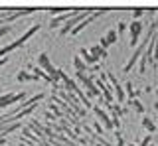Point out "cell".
<instances>
[{
    "label": "cell",
    "instance_id": "obj_4",
    "mask_svg": "<svg viewBox=\"0 0 158 146\" xmlns=\"http://www.w3.org/2000/svg\"><path fill=\"white\" fill-rule=\"evenodd\" d=\"M142 30V24L140 22H132L131 24V34H132V40H131V46H136V40H138V34Z\"/></svg>",
    "mask_w": 158,
    "mask_h": 146
},
{
    "label": "cell",
    "instance_id": "obj_1",
    "mask_svg": "<svg viewBox=\"0 0 158 146\" xmlns=\"http://www.w3.org/2000/svg\"><path fill=\"white\" fill-rule=\"evenodd\" d=\"M87 16H91V12H89V10H83V12H79L77 16H73L71 20H69V22L65 24V26H63L61 30H59V36H65L67 32H71V30H73V24H77L79 20H85Z\"/></svg>",
    "mask_w": 158,
    "mask_h": 146
},
{
    "label": "cell",
    "instance_id": "obj_6",
    "mask_svg": "<svg viewBox=\"0 0 158 146\" xmlns=\"http://www.w3.org/2000/svg\"><path fill=\"white\" fill-rule=\"evenodd\" d=\"M142 124H144V126H146V128H148V130H150V132H152V130H154V128H156V126H154V124H152V120H150V119H144V120H142Z\"/></svg>",
    "mask_w": 158,
    "mask_h": 146
},
{
    "label": "cell",
    "instance_id": "obj_3",
    "mask_svg": "<svg viewBox=\"0 0 158 146\" xmlns=\"http://www.w3.org/2000/svg\"><path fill=\"white\" fill-rule=\"evenodd\" d=\"M115 40H117V32H115V30H111V32H109L107 36H105V38L101 40V47H103V50L107 51V47L111 46V43H115Z\"/></svg>",
    "mask_w": 158,
    "mask_h": 146
},
{
    "label": "cell",
    "instance_id": "obj_8",
    "mask_svg": "<svg viewBox=\"0 0 158 146\" xmlns=\"http://www.w3.org/2000/svg\"><path fill=\"white\" fill-rule=\"evenodd\" d=\"M142 12H144V10H135V18H140Z\"/></svg>",
    "mask_w": 158,
    "mask_h": 146
},
{
    "label": "cell",
    "instance_id": "obj_2",
    "mask_svg": "<svg viewBox=\"0 0 158 146\" xmlns=\"http://www.w3.org/2000/svg\"><path fill=\"white\" fill-rule=\"evenodd\" d=\"M24 97H26V93H20V95L6 93V95H2V97H0V109H2V107H10V105L18 103V101H22Z\"/></svg>",
    "mask_w": 158,
    "mask_h": 146
},
{
    "label": "cell",
    "instance_id": "obj_5",
    "mask_svg": "<svg viewBox=\"0 0 158 146\" xmlns=\"http://www.w3.org/2000/svg\"><path fill=\"white\" fill-rule=\"evenodd\" d=\"M36 79H38L36 75H30L26 71H20V75H18V81H36Z\"/></svg>",
    "mask_w": 158,
    "mask_h": 146
},
{
    "label": "cell",
    "instance_id": "obj_7",
    "mask_svg": "<svg viewBox=\"0 0 158 146\" xmlns=\"http://www.w3.org/2000/svg\"><path fill=\"white\" fill-rule=\"evenodd\" d=\"M8 32H10V28H8V26H2V28H0V38H2V36H6Z\"/></svg>",
    "mask_w": 158,
    "mask_h": 146
},
{
    "label": "cell",
    "instance_id": "obj_9",
    "mask_svg": "<svg viewBox=\"0 0 158 146\" xmlns=\"http://www.w3.org/2000/svg\"><path fill=\"white\" fill-rule=\"evenodd\" d=\"M6 61H8L6 57H4V59H0V67H2V65H4V63H6Z\"/></svg>",
    "mask_w": 158,
    "mask_h": 146
}]
</instances>
